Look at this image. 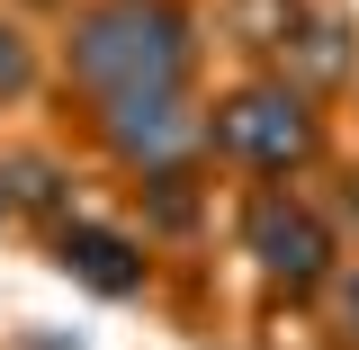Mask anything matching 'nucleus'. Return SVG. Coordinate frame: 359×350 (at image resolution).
<instances>
[{
  "instance_id": "5",
  "label": "nucleus",
  "mask_w": 359,
  "mask_h": 350,
  "mask_svg": "<svg viewBox=\"0 0 359 350\" xmlns=\"http://www.w3.org/2000/svg\"><path fill=\"white\" fill-rule=\"evenodd\" d=\"M36 243H45V261L63 269L72 288L108 297V306H126V297L153 288V243H135L126 224H108V216H63L54 234H36Z\"/></svg>"
},
{
  "instance_id": "3",
  "label": "nucleus",
  "mask_w": 359,
  "mask_h": 350,
  "mask_svg": "<svg viewBox=\"0 0 359 350\" xmlns=\"http://www.w3.org/2000/svg\"><path fill=\"white\" fill-rule=\"evenodd\" d=\"M332 153V126H323V99L306 81H287L278 63L224 81L207 99V162L243 180H306L314 162Z\"/></svg>"
},
{
  "instance_id": "2",
  "label": "nucleus",
  "mask_w": 359,
  "mask_h": 350,
  "mask_svg": "<svg viewBox=\"0 0 359 350\" xmlns=\"http://www.w3.org/2000/svg\"><path fill=\"white\" fill-rule=\"evenodd\" d=\"M233 252L252 269V288H261L269 314H306L323 306V288L341 278V216L306 198L297 180H252L243 189V207H233Z\"/></svg>"
},
{
  "instance_id": "9",
  "label": "nucleus",
  "mask_w": 359,
  "mask_h": 350,
  "mask_svg": "<svg viewBox=\"0 0 359 350\" xmlns=\"http://www.w3.org/2000/svg\"><path fill=\"white\" fill-rule=\"evenodd\" d=\"M323 342L332 350H359V261H341V278H332V288H323Z\"/></svg>"
},
{
  "instance_id": "7",
  "label": "nucleus",
  "mask_w": 359,
  "mask_h": 350,
  "mask_svg": "<svg viewBox=\"0 0 359 350\" xmlns=\"http://www.w3.org/2000/svg\"><path fill=\"white\" fill-rule=\"evenodd\" d=\"M359 27L341 18V9H314V0H297V18H287V36H278V72L287 81H306L314 99H332V90L359 72Z\"/></svg>"
},
{
  "instance_id": "12",
  "label": "nucleus",
  "mask_w": 359,
  "mask_h": 350,
  "mask_svg": "<svg viewBox=\"0 0 359 350\" xmlns=\"http://www.w3.org/2000/svg\"><path fill=\"white\" fill-rule=\"evenodd\" d=\"M0 224H9V198H0Z\"/></svg>"
},
{
  "instance_id": "4",
  "label": "nucleus",
  "mask_w": 359,
  "mask_h": 350,
  "mask_svg": "<svg viewBox=\"0 0 359 350\" xmlns=\"http://www.w3.org/2000/svg\"><path fill=\"white\" fill-rule=\"evenodd\" d=\"M90 144L126 180H180L207 171V99L198 90H153V99H108L90 108Z\"/></svg>"
},
{
  "instance_id": "8",
  "label": "nucleus",
  "mask_w": 359,
  "mask_h": 350,
  "mask_svg": "<svg viewBox=\"0 0 359 350\" xmlns=\"http://www.w3.org/2000/svg\"><path fill=\"white\" fill-rule=\"evenodd\" d=\"M36 81H45V45H36V27H27L18 9H0V108L36 99Z\"/></svg>"
},
{
  "instance_id": "10",
  "label": "nucleus",
  "mask_w": 359,
  "mask_h": 350,
  "mask_svg": "<svg viewBox=\"0 0 359 350\" xmlns=\"http://www.w3.org/2000/svg\"><path fill=\"white\" fill-rule=\"evenodd\" d=\"M332 216H341V224L359 234V171H341V198H332Z\"/></svg>"
},
{
  "instance_id": "11",
  "label": "nucleus",
  "mask_w": 359,
  "mask_h": 350,
  "mask_svg": "<svg viewBox=\"0 0 359 350\" xmlns=\"http://www.w3.org/2000/svg\"><path fill=\"white\" fill-rule=\"evenodd\" d=\"M18 9H72V0H18Z\"/></svg>"
},
{
  "instance_id": "6",
  "label": "nucleus",
  "mask_w": 359,
  "mask_h": 350,
  "mask_svg": "<svg viewBox=\"0 0 359 350\" xmlns=\"http://www.w3.org/2000/svg\"><path fill=\"white\" fill-rule=\"evenodd\" d=\"M0 198H9V224H36V234L81 216V180L54 144H9L0 153Z\"/></svg>"
},
{
  "instance_id": "1",
  "label": "nucleus",
  "mask_w": 359,
  "mask_h": 350,
  "mask_svg": "<svg viewBox=\"0 0 359 350\" xmlns=\"http://www.w3.org/2000/svg\"><path fill=\"white\" fill-rule=\"evenodd\" d=\"M198 63H207V27L189 0H72L54 36V72L81 108L198 90Z\"/></svg>"
}]
</instances>
